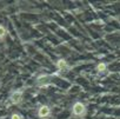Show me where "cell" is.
Here are the masks:
<instances>
[{
	"instance_id": "8992f818",
	"label": "cell",
	"mask_w": 120,
	"mask_h": 119,
	"mask_svg": "<svg viewBox=\"0 0 120 119\" xmlns=\"http://www.w3.org/2000/svg\"><path fill=\"white\" fill-rule=\"evenodd\" d=\"M97 72L98 73H105L106 71H107V65L105 64V63H99L98 65H97Z\"/></svg>"
},
{
	"instance_id": "ba28073f",
	"label": "cell",
	"mask_w": 120,
	"mask_h": 119,
	"mask_svg": "<svg viewBox=\"0 0 120 119\" xmlns=\"http://www.w3.org/2000/svg\"><path fill=\"white\" fill-rule=\"evenodd\" d=\"M11 119H24V118H22V115L20 113H13L11 115Z\"/></svg>"
},
{
	"instance_id": "277c9868",
	"label": "cell",
	"mask_w": 120,
	"mask_h": 119,
	"mask_svg": "<svg viewBox=\"0 0 120 119\" xmlns=\"http://www.w3.org/2000/svg\"><path fill=\"white\" fill-rule=\"evenodd\" d=\"M38 117L40 119H46L51 115V107L48 105H41L39 108H38V112H37Z\"/></svg>"
},
{
	"instance_id": "7a4b0ae2",
	"label": "cell",
	"mask_w": 120,
	"mask_h": 119,
	"mask_svg": "<svg viewBox=\"0 0 120 119\" xmlns=\"http://www.w3.org/2000/svg\"><path fill=\"white\" fill-rule=\"evenodd\" d=\"M56 76V73H53V74H41L37 78L35 83L38 86H48L52 81V79Z\"/></svg>"
},
{
	"instance_id": "52a82bcc",
	"label": "cell",
	"mask_w": 120,
	"mask_h": 119,
	"mask_svg": "<svg viewBox=\"0 0 120 119\" xmlns=\"http://www.w3.org/2000/svg\"><path fill=\"white\" fill-rule=\"evenodd\" d=\"M7 35V28L4 25H0V39H4Z\"/></svg>"
},
{
	"instance_id": "5b68a950",
	"label": "cell",
	"mask_w": 120,
	"mask_h": 119,
	"mask_svg": "<svg viewBox=\"0 0 120 119\" xmlns=\"http://www.w3.org/2000/svg\"><path fill=\"white\" fill-rule=\"evenodd\" d=\"M55 66L58 67L59 71H66V70L70 69V65L67 64V61L65 60V59H59V60L56 61V64H55Z\"/></svg>"
},
{
	"instance_id": "3957f363",
	"label": "cell",
	"mask_w": 120,
	"mask_h": 119,
	"mask_svg": "<svg viewBox=\"0 0 120 119\" xmlns=\"http://www.w3.org/2000/svg\"><path fill=\"white\" fill-rule=\"evenodd\" d=\"M22 92L21 91H13L11 94H10V98H8V101L13 105H18L22 101Z\"/></svg>"
},
{
	"instance_id": "6da1fadb",
	"label": "cell",
	"mask_w": 120,
	"mask_h": 119,
	"mask_svg": "<svg viewBox=\"0 0 120 119\" xmlns=\"http://www.w3.org/2000/svg\"><path fill=\"white\" fill-rule=\"evenodd\" d=\"M86 112H87V107L84 103H80V101H77L73 104L72 106V114L74 117H78V118H82L86 115Z\"/></svg>"
}]
</instances>
